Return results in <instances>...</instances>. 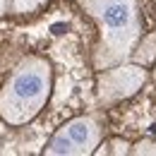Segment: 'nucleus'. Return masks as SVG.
Listing matches in <instances>:
<instances>
[{
    "instance_id": "39448f33",
    "label": "nucleus",
    "mask_w": 156,
    "mask_h": 156,
    "mask_svg": "<svg viewBox=\"0 0 156 156\" xmlns=\"http://www.w3.org/2000/svg\"><path fill=\"white\" fill-rule=\"evenodd\" d=\"M132 62H139V65H151L156 62V31L154 34H149L147 39L142 41V43H137V48L132 51Z\"/></svg>"
},
{
    "instance_id": "1a4fd4ad",
    "label": "nucleus",
    "mask_w": 156,
    "mask_h": 156,
    "mask_svg": "<svg viewBox=\"0 0 156 156\" xmlns=\"http://www.w3.org/2000/svg\"><path fill=\"white\" fill-rule=\"evenodd\" d=\"M7 10H10V0H0V17H2Z\"/></svg>"
},
{
    "instance_id": "6e6552de",
    "label": "nucleus",
    "mask_w": 156,
    "mask_h": 156,
    "mask_svg": "<svg viewBox=\"0 0 156 156\" xmlns=\"http://www.w3.org/2000/svg\"><path fill=\"white\" fill-rule=\"evenodd\" d=\"M132 154H137V156H144V154H151V156H156V142H139V144H135L132 147Z\"/></svg>"
},
{
    "instance_id": "20e7f679",
    "label": "nucleus",
    "mask_w": 156,
    "mask_h": 156,
    "mask_svg": "<svg viewBox=\"0 0 156 156\" xmlns=\"http://www.w3.org/2000/svg\"><path fill=\"white\" fill-rule=\"evenodd\" d=\"M147 82V70L139 62H120L113 67H106L98 72L96 79V94L103 106L118 103L122 98L135 96Z\"/></svg>"
},
{
    "instance_id": "423d86ee",
    "label": "nucleus",
    "mask_w": 156,
    "mask_h": 156,
    "mask_svg": "<svg viewBox=\"0 0 156 156\" xmlns=\"http://www.w3.org/2000/svg\"><path fill=\"white\" fill-rule=\"evenodd\" d=\"M46 0H10V12L15 15H27V12H34L39 10Z\"/></svg>"
},
{
    "instance_id": "f257e3e1",
    "label": "nucleus",
    "mask_w": 156,
    "mask_h": 156,
    "mask_svg": "<svg viewBox=\"0 0 156 156\" xmlns=\"http://www.w3.org/2000/svg\"><path fill=\"white\" fill-rule=\"evenodd\" d=\"M79 5L98 27V46L94 53L96 70L125 62L142 36L137 0H79Z\"/></svg>"
},
{
    "instance_id": "9d476101",
    "label": "nucleus",
    "mask_w": 156,
    "mask_h": 156,
    "mask_svg": "<svg viewBox=\"0 0 156 156\" xmlns=\"http://www.w3.org/2000/svg\"><path fill=\"white\" fill-rule=\"evenodd\" d=\"M154 77H156V62H154Z\"/></svg>"
},
{
    "instance_id": "7ed1b4c3",
    "label": "nucleus",
    "mask_w": 156,
    "mask_h": 156,
    "mask_svg": "<svg viewBox=\"0 0 156 156\" xmlns=\"http://www.w3.org/2000/svg\"><path fill=\"white\" fill-rule=\"evenodd\" d=\"M101 142V125L91 115H79L67 120L51 142L46 144V156H89L96 154Z\"/></svg>"
},
{
    "instance_id": "f03ea898",
    "label": "nucleus",
    "mask_w": 156,
    "mask_h": 156,
    "mask_svg": "<svg viewBox=\"0 0 156 156\" xmlns=\"http://www.w3.org/2000/svg\"><path fill=\"white\" fill-rule=\"evenodd\" d=\"M51 65L39 55L24 58L0 89V118L7 125H27L51 96Z\"/></svg>"
},
{
    "instance_id": "0eeeda50",
    "label": "nucleus",
    "mask_w": 156,
    "mask_h": 156,
    "mask_svg": "<svg viewBox=\"0 0 156 156\" xmlns=\"http://www.w3.org/2000/svg\"><path fill=\"white\" fill-rule=\"evenodd\" d=\"M96 154H132V149L122 139H111L108 144H103V149H96Z\"/></svg>"
}]
</instances>
